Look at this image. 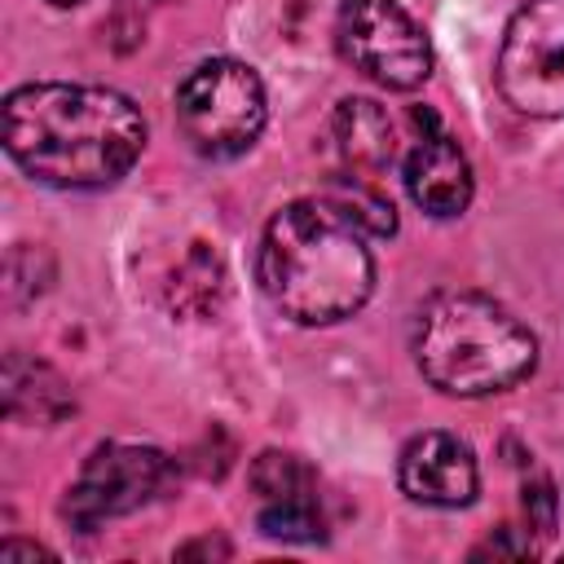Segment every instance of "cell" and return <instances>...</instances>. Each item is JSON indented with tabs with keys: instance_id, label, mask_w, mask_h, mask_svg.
<instances>
[{
	"instance_id": "6da1fadb",
	"label": "cell",
	"mask_w": 564,
	"mask_h": 564,
	"mask_svg": "<svg viewBox=\"0 0 564 564\" xmlns=\"http://www.w3.org/2000/svg\"><path fill=\"white\" fill-rule=\"evenodd\" d=\"M145 145L141 110L97 84H22L4 97V150L40 185H115Z\"/></svg>"
},
{
	"instance_id": "7a4b0ae2",
	"label": "cell",
	"mask_w": 564,
	"mask_h": 564,
	"mask_svg": "<svg viewBox=\"0 0 564 564\" xmlns=\"http://www.w3.org/2000/svg\"><path fill=\"white\" fill-rule=\"evenodd\" d=\"M366 229L330 198L286 203L260 242V286L278 313L300 326L352 317L375 291Z\"/></svg>"
},
{
	"instance_id": "3957f363",
	"label": "cell",
	"mask_w": 564,
	"mask_h": 564,
	"mask_svg": "<svg viewBox=\"0 0 564 564\" xmlns=\"http://www.w3.org/2000/svg\"><path fill=\"white\" fill-rule=\"evenodd\" d=\"M414 357L432 388L449 397L507 392L538 366V339L498 300L476 291L432 295L414 326Z\"/></svg>"
},
{
	"instance_id": "277c9868",
	"label": "cell",
	"mask_w": 564,
	"mask_h": 564,
	"mask_svg": "<svg viewBox=\"0 0 564 564\" xmlns=\"http://www.w3.org/2000/svg\"><path fill=\"white\" fill-rule=\"evenodd\" d=\"M176 123L207 159L242 154L264 128V84L247 62L207 57L176 88Z\"/></svg>"
},
{
	"instance_id": "5b68a950",
	"label": "cell",
	"mask_w": 564,
	"mask_h": 564,
	"mask_svg": "<svg viewBox=\"0 0 564 564\" xmlns=\"http://www.w3.org/2000/svg\"><path fill=\"white\" fill-rule=\"evenodd\" d=\"M498 88L520 115H564V0H529L516 9L498 48Z\"/></svg>"
},
{
	"instance_id": "8992f818",
	"label": "cell",
	"mask_w": 564,
	"mask_h": 564,
	"mask_svg": "<svg viewBox=\"0 0 564 564\" xmlns=\"http://www.w3.org/2000/svg\"><path fill=\"white\" fill-rule=\"evenodd\" d=\"M335 31L339 53L383 88L410 93L432 70L427 35L397 0H344Z\"/></svg>"
},
{
	"instance_id": "52a82bcc",
	"label": "cell",
	"mask_w": 564,
	"mask_h": 564,
	"mask_svg": "<svg viewBox=\"0 0 564 564\" xmlns=\"http://www.w3.org/2000/svg\"><path fill=\"white\" fill-rule=\"evenodd\" d=\"M172 476V463L163 449L154 445H97L84 463V471L75 476V485L66 489L62 516L75 529H97L110 516H128L137 507H145Z\"/></svg>"
},
{
	"instance_id": "ba28073f",
	"label": "cell",
	"mask_w": 564,
	"mask_h": 564,
	"mask_svg": "<svg viewBox=\"0 0 564 564\" xmlns=\"http://www.w3.org/2000/svg\"><path fill=\"white\" fill-rule=\"evenodd\" d=\"M401 489L423 507H467L480 489V467L454 432H423L401 449Z\"/></svg>"
},
{
	"instance_id": "9c48e42d",
	"label": "cell",
	"mask_w": 564,
	"mask_h": 564,
	"mask_svg": "<svg viewBox=\"0 0 564 564\" xmlns=\"http://www.w3.org/2000/svg\"><path fill=\"white\" fill-rule=\"evenodd\" d=\"M405 189L436 220L467 212V203H471V167H467V154L449 137H441V132L423 137L410 150V159H405Z\"/></svg>"
},
{
	"instance_id": "30bf717a",
	"label": "cell",
	"mask_w": 564,
	"mask_h": 564,
	"mask_svg": "<svg viewBox=\"0 0 564 564\" xmlns=\"http://www.w3.org/2000/svg\"><path fill=\"white\" fill-rule=\"evenodd\" d=\"M335 145L348 172H357L361 181H379V172H388V163L397 159V128L379 101L348 97L335 110Z\"/></svg>"
},
{
	"instance_id": "8fae6325",
	"label": "cell",
	"mask_w": 564,
	"mask_h": 564,
	"mask_svg": "<svg viewBox=\"0 0 564 564\" xmlns=\"http://www.w3.org/2000/svg\"><path fill=\"white\" fill-rule=\"evenodd\" d=\"M220 295H225L220 256L207 242H194V251L181 260V269L172 278V308H181L189 317H207V313H216Z\"/></svg>"
},
{
	"instance_id": "7c38bea8",
	"label": "cell",
	"mask_w": 564,
	"mask_h": 564,
	"mask_svg": "<svg viewBox=\"0 0 564 564\" xmlns=\"http://www.w3.org/2000/svg\"><path fill=\"white\" fill-rule=\"evenodd\" d=\"M260 533L264 538H282V542H313V538H322V511H317L313 494L264 502L260 507Z\"/></svg>"
},
{
	"instance_id": "4fadbf2b",
	"label": "cell",
	"mask_w": 564,
	"mask_h": 564,
	"mask_svg": "<svg viewBox=\"0 0 564 564\" xmlns=\"http://www.w3.org/2000/svg\"><path fill=\"white\" fill-rule=\"evenodd\" d=\"M251 485H256L260 502L300 498V494H308V467H304L300 458H291V454L269 449V454L256 458V467H251Z\"/></svg>"
},
{
	"instance_id": "5bb4252c",
	"label": "cell",
	"mask_w": 564,
	"mask_h": 564,
	"mask_svg": "<svg viewBox=\"0 0 564 564\" xmlns=\"http://www.w3.org/2000/svg\"><path fill=\"white\" fill-rule=\"evenodd\" d=\"M48 4H57V9H75V4H84V0H48Z\"/></svg>"
}]
</instances>
